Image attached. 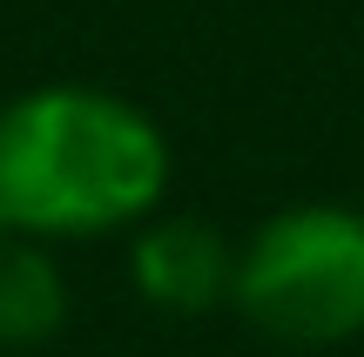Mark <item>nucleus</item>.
Returning <instances> with one entry per match:
<instances>
[{
    "instance_id": "f257e3e1",
    "label": "nucleus",
    "mask_w": 364,
    "mask_h": 357,
    "mask_svg": "<svg viewBox=\"0 0 364 357\" xmlns=\"http://www.w3.org/2000/svg\"><path fill=\"white\" fill-rule=\"evenodd\" d=\"M169 182V142L102 88H34L0 108V209L27 236H102L142 223Z\"/></svg>"
},
{
    "instance_id": "f03ea898",
    "label": "nucleus",
    "mask_w": 364,
    "mask_h": 357,
    "mask_svg": "<svg viewBox=\"0 0 364 357\" xmlns=\"http://www.w3.org/2000/svg\"><path fill=\"white\" fill-rule=\"evenodd\" d=\"M230 304L277 344L324 351L364 331V216L338 202L277 209L236 250Z\"/></svg>"
},
{
    "instance_id": "7ed1b4c3",
    "label": "nucleus",
    "mask_w": 364,
    "mask_h": 357,
    "mask_svg": "<svg viewBox=\"0 0 364 357\" xmlns=\"http://www.w3.org/2000/svg\"><path fill=\"white\" fill-rule=\"evenodd\" d=\"M135 290L149 297L169 317H203V310L230 304L236 283V250L203 223V216H169V223H149L129 250Z\"/></svg>"
},
{
    "instance_id": "20e7f679",
    "label": "nucleus",
    "mask_w": 364,
    "mask_h": 357,
    "mask_svg": "<svg viewBox=\"0 0 364 357\" xmlns=\"http://www.w3.org/2000/svg\"><path fill=\"white\" fill-rule=\"evenodd\" d=\"M68 324V283L41 236H0V344H48Z\"/></svg>"
}]
</instances>
